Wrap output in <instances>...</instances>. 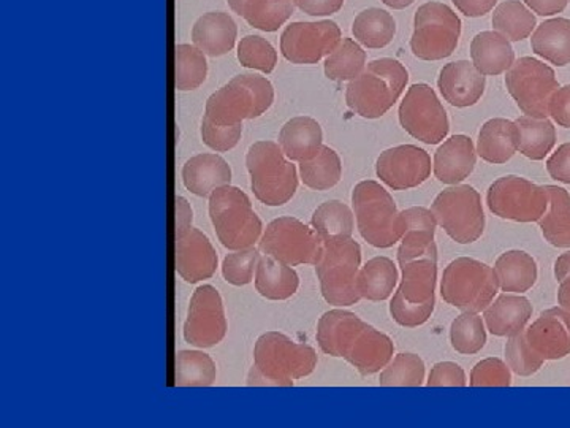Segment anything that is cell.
Instances as JSON below:
<instances>
[{
    "instance_id": "obj_1",
    "label": "cell",
    "mask_w": 570,
    "mask_h": 428,
    "mask_svg": "<svg viewBox=\"0 0 570 428\" xmlns=\"http://www.w3.org/2000/svg\"><path fill=\"white\" fill-rule=\"evenodd\" d=\"M317 343L324 354L343 357L363 377L384 370L395 354L392 338L340 308L318 319Z\"/></svg>"
},
{
    "instance_id": "obj_2",
    "label": "cell",
    "mask_w": 570,
    "mask_h": 428,
    "mask_svg": "<svg viewBox=\"0 0 570 428\" xmlns=\"http://www.w3.org/2000/svg\"><path fill=\"white\" fill-rule=\"evenodd\" d=\"M316 349L295 343L281 332H266L254 348V366L247 386L292 388L296 379L309 377L317 367Z\"/></svg>"
},
{
    "instance_id": "obj_3",
    "label": "cell",
    "mask_w": 570,
    "mask_h": 428,
    "mask_svg": "<svg viewBox=\"0 0 570 428\" xmlns=\"http://www.w3.org/2000/svg\"><path fill=\"white\" fill-rule=\"evenodd\" d=\"M409 71L392 58L366 64L365 70L348 81L346 104L355 115L365 119L384 116L406 89Z\"/></svg>"
},
{
    "instance_id": "obj_4",
    "label": "cell",
    "mask_w": 570,
    "mask_h": 428,
    "mask_svg": "<svg viewBox=\"0 0 570 428\" xmlns=\"http://www.w3.org/2000/svg\"><path fill=\"white\" fill-rule=\"evenodd\" d=\"M275 103L272 81L258 75H238L206 100L205 116L217 126H238L261 118Z\"/></svg>"
},
{
    "instance_id": "obj_5",
    "label": "cell",
    "mask_w": 570,
    "mask_h": 428,
    "mask_svg": "<svg viewBox=\"0 0 570 428\" xmlns=\"http://www.w3.org/2000/svg\"><path fill=\"white\" fill-rule=\"evenodd\" d=\"M250 186L258 202L268 206H283L298 189V171L287 159L279 143H254L246 154Z\"/></svg>"
},
{
    "instance_id": "obj_6",
    "label": "cell",
    "mask_w": 570,
    "mask_h": 428,
    "mask_svg": "<svg viewBox=\"0 0 570 428\" xmlns=\"http://www.w3.org/2000/svg\"><path fill=\"white\" fill-rule=\"evenodd\" d=\"M209 217L217 239L227 250L254 246L264 234V225L254 212L250 198L230 184L209 195Z\"/></svg>"
},
{
    "instance_id": "obj_7",
    "label": "cell",
    "mask_w": 570,
    "mask_h": 428,
    "mask_svg": "<svg viewBox=\"0 0 570 428\" xmlns=\"http://www.w3.org/2000/svg\"><path fill=\"white\" fill-rule=\"evenodd\" d=\"M362 247L355 240L324 242L316 264L322 296L330 305L352 307L362 300L358 291Z\"/></svg>"
},
{
    "instance_id": "obj_8",
    "label": "cell",
    "mask_w": 570,
    "mask_h": 428,
    "mask_svg": "<svg viewBox=\"0 0 570 428\" xmlns=\"http://www.w3.org/2000/svg\"><path fill=\"white\" fill-rule=\"evenodd\" d=\"M352 206L360 235L371 246L387 250L400 242V212L384 186L373 179L356 184Z\"/></svg>"
},
{
    "instance_id": "obj_9",
    "label": "cell",
    "mask_w": 570,
    "mask_h": 428,
    "mask_svg": "<svg viewBox=\"0 0 570 428\" xmlns=\"http://www.w3.org/2000/svg\"><path fill=\"white\" fill-rule=\"evenodd\" d=\"M499 292L493 266L478 259L459 257L445 266L441 280V295L450 307L463 313H482Z\"/></svg>"
},
{
    "instance_id": "obj_10",
    "label": "cell",
    "mask_w": 570,
    "mask_h": 428,
    "mask_svg": "<svg viewBox=\"0 0 570 428\" xmlns=\"http://www.w3.org/2000/svg\"><path fill=\"white\" fill-rule=\"evenodd\" d=\"M431 213L436 217L439 227L460 245L478 242L485 231L482 197L469 184H453L442 191L434 198Z\"/></svg>"
},
{
    "instance_id": "obj_11",
    "label": "cell",
    "mask_w": 570,
    "mask_h": 428,
    "mask_svg": "<svg viewBox=\"0 0 570 428\" xmlns=\"http://www.w3.org/2000/svg\"><path fill=\"white\" fill-rule=\"evenodd\" d=\"M461 20L449 6L428 2L419 7L414 18L411 50L422 61H441L459 47Z\"/></svg>"
},
{
    "instance_id": "obj_12",
    "label": "cell",
    "mask_w": 570,
    "mask_h": 428,
    "mask_svg": "<svg viewBox=\"0 0 570 428\" xmlns=\"http://www.w3.org/2000/svg\"><path fill=\"white\" fill-rule=\"evenodd\" d=\"M258 250L287 265L316 266L324 250V240L296 217L283 216L266 225Z\"/></svg>"
},
{
    "instance_id": "obj_13",
    "label": "cell",
    "mask_w": 570,
    "mask_h": 428,
    "mask_svg": "<svg viewBox=\"0 0 570 428\" xmlns=\"http://www.w3.org/2000/svg\"><path fill=\"white\" fill-rule=\"evenodd\" d=\"M487 205L494 216L513 223H539L549 208L546 186L517 175L502 176L491 184Z\"/></svg>"
},
{
    "instance_id": "obj_14",
    "label": "cell",
    "mask_w": 570,
    "mask_h": 428,
    "mask_svg": "<svg viewBox=\"0 0 570 428\" xmlns=\"http://www.w3.org/2000/svg\"><path fill=\"white\" fill-rule=\"evenodd\" d=\"M505 86L524 115L546 119L550 116L551 96L560 88V82L550 66L527 56L505 71Z\"/></svg>"
},
{
    "instance_id": "obj_15",
    "label": "cell",
    "mask_w": 570,
    "mask_h": 428,
    "mask_svg": "<svg viewBox=\"0 0 570 428\" xmlns=\"http://www.w3.org/2000/svg\"><path fill=\"white\" fill-rule=\"evenodd\" d=\"M397 116L403 129L426 145H438L449 135L448 111L434 89L425 82H417L407 89Z\"/></svg>"
},
{
    "instance_id": "obj_16",
    "label": "cell",
    "mask_w": 570,
    "mask_h": 428,
    "mask_svg": "<svg viewBox=\"0 0 570 428\" xmlns=\"http://www.w3.org/2000/svg\"><path fill=\"white\" fill-rule=\"evenodd\" d=\"M343 40L335 21L292 22L281 36V52L295 66H314L335 51Z\"/></svg>"
},
{
    "instance_id": "obj_17",
    "label": "cell",
    "mask_w": 570,
    "mask_h": 428,
    "mask_svg": "<svg viewBox=\"0 0 570 428\" xmlns=\"http://www.w3.org/2000/svg\"><path fill=\"white\" fill-rule=\"evenodd\" d=\"M227 330L223 296L213 285H200L190 299L183 330L184 340L195 348H213L224 340Z\"/></svg>"
},
{
    "instance_id": "obj_18",
    "label": "cell",
    "mask_w": 570,
    "mask_h": 428,
    "mask_svg": "<svg viewBox=\"0 0 570 428\" xmlns=\"http://www.w3.org/2000/svg\"><path fill=\"white\" fill-rule=\"evenodd\" d=\"M376 174L393 191L419 187L431 176V157L415 145H400L379 156Z\"/></svg>"
},
{
    "instance_id": "obj_19",
    "label": "cell",
    "mask_w": 570,
    "mask_h": 428,
    "mask_svg": "<svg viewBox=\"0 0 570 428\" xmlns=\"http://www.w3.org/2000/svg\"><path fill=\"white\" fill-rule=\"evenodd\" d=\"M217 264L216 250L200 228L190 225L181 234H175V269L184 281L195 284L209 280Z\"/></svg>"
},
{
    "instance_id": "obj_20",
    "label": "cell",
    "mask_w": 570,
    "mask_h": 428,
    "mask_svg": "<svg viewBox=\"0 0 570 428\" xmlns=\"http://www.w3.org/2000/svg\"><path fill=\"white\" fill-rule=\"evenodd\" d=\"M401 245L397 250V262L406 264L419 257H438L436 217L425 206H411L400 213Z\"/></svg>"
},
{
    "instance_id": "obj_21",
    "label": "cell",
    "mask_w": 570,
    "mask_h": 428,
    "mask_svg": "<svg viewBox=\"0 0 570 428\" xmlns=\"http://www.w3.org/2000/svg\"><path fill=\"white\" fill-rule=\"evenodd\" d=\"M524 333L543 360H560L570 354V313L564 308L543 311Z\"/></svg>"
},
{
    "instance_id": "obj_22",
    "label": "cell",
    "mask_w": 570,
    "mask_h": 428,
    "mask_svg": "<svg viewBox=\"0 0 570 428\" xmlns=\"http://www.w3.org/2000/svg\"><path fill=\"white\" fill-rule=\"evenodd\" d=\"M485 75L469 61L450 62L438 78V88L445 103L456 108L472 107L485 93Z\"/></svg>"
},
{
    "instance_id": "obj_23",
    "label": "cell",
    "mask_w": 570,
    "mask_h": 428,
    "mask_svg": "<svg viewBox=\"0 0 570 428\" xmlns=\"http://www.w3.org/2000/svg\"><path fill=\"white\" fill-rule=\"evenodd\" d=\"M478 163L474 142L466 135H453L434 154L433 171L439 182L460 184L469 178Z\"/></svg>"
},
{
    "instance_id": "obj_24",
    "label": "cell",
    "mask_w": 570,
    "mask_h": 428,
    "mask_svg": "<svg viewBox=\"0 0 570 428\" xmlns=\"http://www.w3.org/2000/svg\"><path fill=\"white\" fill-rule=\"evenodd\" d=\"M238 28L225 11H208L195 21L193 43L206 56L220 58L234 50Z\"/></svg>"
},
{
    "instance_id": "obj_25",
    "label": "cell",
    "mask_w": 570,
    "mask_h": 428,
    "mask_svg": "<svg viewBox=\"0 0 570 428\" xmlns=\"http://www.w3.org/2000/svg\"><path fill=\"white\" fill-rule=\"evenodd\" d=\"M230 182V165L217 154H197L184 164V186L198 197H209L214 191L227 186Z\"/></svg>"
},
{
    "instance_id": "obj_26",
    "label": "cell",
    "mask_w": 570,
    "mask_h": 428,
    "mask_svg": "<svg viewBox=\"0 0 570 428\" xmlns=\"http://www.w3.org/2000/svg\"><path fill=\"white\" fill-rule=\"evenodd\" d=\"M532 317V305L521 294H502L483 311L487 330L494 337H512L523 332Z\"/></svg>"
},
{
    "instance_id": "obj_27",
    "label": "cell",
    "mask_w": 570,
    "mask_h": 428,
    "mask_svg": "<svg viewBox=\"0 0 570 428\" xmlns=\"http://www.w3.org/2000/svg\"><path fill=\"white\" fill-rule=\"evenodd\" d=\"M321 124L311 116H296L284 124L279 145L292 163H306L316 157L324 146Z\"/></svg>"
},
{
    "instance_id": "obj_28",
    "label": "cell",
    "mask_w": 570,
    "mask_h": 428,
    "mask_svg": "<svg viewBox=\"0 0 570 428\" xmlns=\"http://www.w3.org/2000/svg\"><path fill=\"white\" fill-rule=\"evenodd\" d=\"M478 156L489 164H505L519 152V129L515 121L490 119L480 129Z\"/></svg>"
},
{
    "instance_id": "obj_29",
    "label": "cell",
    "mask_w": 570,
    "mask_h": 428,
    "mask_svg": "<svg viewBox=\"0 0 570 428\" xmlns=\"http://www.w3.org/2000/svg\"><path fill=\"white\" fill-rule=\"evenodd\" d=\"M472 64L485 77L504 74L515 62L510 40L497 31L480 32L471 43Z\"/></svg>"
},
{
    "instance_id": "obj_30",
    "label": "cell",
    "mask_w": 570,
    "mask_h": 428,
    "mask_svg": "<svg viewBox=\"0 0 570 428\" xmlns=\"http://www.w3.org/2000/svg\"><path fill=\"white\" fill-rule=\"evenodd\" d=\"M298 288L299 276L292 265L284 264L268 254L261 255L255 270V289L258 294L266 300L283 302L294 296Z\"/></svg>"
},
{
    "instance_id": "obj_31",
    "label": "cell",
    "mask_w": 570,
    "mask_h": 428,
    "mask_svg": "<svg viewBox=\"0 0 570 428\" xmlns=\"http://www.w3.org/2000/svg\"><path fill=\"white\" fill-rule=\"evenodd\" d=\"M499 291L505 294H523L534 288L538 281V264L531 254L512 250L499 255L494 264Z\"/></svg>"
},
{
    "instance_id": "obj_32",
    "label": "cell",
    "mask_w": 570,
    "mask_h": 428,
    "mask_svg": "<svg viewBox=\"0 0 570 428\" xmlns=\"http://www.w3.org/2000/svg\"><path fill=\"white\" fill-rule=\"evenodd\" d=\"M401 278L397 291L412 303L436 302L438 257H419L400 265Z\"/></svg>"
},
{
    "instance_id": "obj_33",
    "label": "cell",
    "mask_w": 570,
    "mask_h": 428,
    "mask_svg": "<svg viewBox=\"0 0 570 428\" xmlns=\"http://www.w3.org/2000/svg\"><path fill=\"white\" fill-rule=\"evenodd\" d=\"M531 48L534 55L558 67L570 64V20L554 18L543 21L532 33Z\"/></svg>"
},
{
    "instance_id": "obj_34",
    "label": "cell",
    "mask_w": 570,
    "mask_h": 428,
    "mask_svg": "<svg viewBox=\"0 0 570 428\" xmlns=\"http://www.w3.org/2000/svg\"><path fill=\"white\" fill-rule=\"evenodd\" d=\"M549 208L539 220L543 239L554 247H570V195L564 187L546 186Z\"/></svg>"
},
{
    "instance_id": "obj_35",
    "label": "cell",
    "mask_w": 570,
    "mask_h": 428,
    "mask_svg": "<svg viewBox=\"0 0 570 428\" xmlns=\"http://www.w3.org/2000/svg\"><path fill=\"white\" fill-rule=\"evenodd\" d=\"M397 280H400V275H397V269L392 259L373 257L360 269V295L370 302H384L393 295Z\"/></svg>"
},
{
    "instance_id": "obj_36",
    "label": "cell",
    "mask_w": 570,
    "mask_h": 428,
    "mask_svg": "<svg viewBox=\"0 0 570 428\" xmlns=\"http://www.w3.org/2000/svg\"><path fill=\"white\" fill-rule=\"evenodd\" d=\"M519 152L531 160H542L557 145V129L549 118L539 119L521 116L517 119Z\"/></svg>"
},
{
    "instance_id": "obj_37",
    "label": "cell",
    "mask_w": 570,
    "mask_h": 428,
    "mask_svg": "<svg viewBox=\"0 0 570 428\" xmlns=\"http://www.w3.org/2000/svg\"><path fill=\"white\" fill-rule=\"evenodd\" d=\"M352 32L355 40L363 47L379 50L387 47L395 39L396 21L389 11L367 9L356 14Z\"/></svg>"
},
{
    "instance_id": "obj_38",
    "label": "cell",
    "mask_w": 570,
    "mask_h": 428,
    "mask_svg": "<svg viewBox=\"0 0 570 428\" xmlns=\"http://www.w3.org/2000/svg\"><path fill=\"white\" fill-rule=\"evenodd\" d=\"M217 378V367L202 351H179L175 357V386L179 388H208Z\"/></svg>"
},
{
    "instance_id": "obj_39",
    "label": "cell",
    "mask_w": 570,
    "mask_h": 428,
    "mask_svg": "<svg viewBox=\"0 0 570 428\" xmlns=\"http://www.w3.org/2000/svg\"><path fill=\"white\" fill-rule=\"evenodd\" d=\"M311 224L324 242L352 239L355 228L354 212L343 202H325L314 212Z\"/></svg>"
},
{
    "instance_id": "obj_40",
    "label": "cell",
    "mask_w": 570,
    "mask_h": 428,
    "mask_svg": "<svg viewBox=\"0 0 570 428\" xmlns=\"http://www.w3.org/2000/svg\"><path fill=\"white\" fill-rule=\"evenodd\" d=\"M343 163L335 149L322 146L316 157L306 163H299V178L313 191H328L341 182Z\"/></svg>"
},
{
    "instance_id": "obj_41",
    "label": "cell",
    "mask_w": 570,
    "mask_h": 428,
    "mask_svg": "<svg viewBox=\"0 0 570 428\" xmlns=\"http://www.w3.org/2000/svg\"><path fill=\"white\" fill-rule=\"evenodd\" d=\"M491 21L494 31L502 33L510 41L528 39L538 26L535 14L520 0L499 3Z\"/></svg>"
},
{
    "instance_id": "obj_42",
    "label": "cell",
    "mask_w": 570,
    "mask_h": 428,
    "mask_svg": "<svg viewBox=\"0 0 570 428\" xmlns=\"http://www.w3.org/2000/svg\"><path fill=\"white\" fill-rule=\"evenodd\" d=\"M366 67V51L358 41L343 39L332 55L326 56L324 70L326 78L332 81H352Z\"/></svg>"
},
{
    "instance_id": "obj_43",
    "label": "cell",
    "mask_w": 570,
    "mask_h": 428,
    "mask_svg": "<svg viewBox=\"0 0 570 428\" xmlns=\"http://www.w3.org/2000/svg\"><path fill=\"white\" fill-rule=\"evenodd\" d=\"M208 77L206 55L195 45L175 47V88L178 91H194L200 88Z\"/></svg>"
},
{
    "instance_id": "obj_44",
    "label": "cell",
    "mask_w": 570,
    "mask_h": 428,
    "mask_svg": "<svg viewBox=\"0 0 570 428\" xmlns=\"http://www.w3.org/2000/svg\"><path fill=\"white\" fill-rule=\"evenodd\" d=\"M294 0H247L242 17L250 28L276 32L294 14Z\"/></svg>"
},
{
    "instance_id": "obj_45",
    "label": "cell",
    "mask_w": 570,
    "mask_h": 428,
    "mask_svg": "<svg viewBox=\"0 0 570 428\" xmlns=\"http://www.w3.org/2000/svg\"><path fill=\"white\" fill-rule=\"evenodd\" d=\"M425 381V362L417 354H397L381 371L382 388H420Z\"/></svg>"
},
{
    "instance_id": "obj_46",
    "label": "cell",
    "mask_w": 570,
    "mask_h": 428,
    "mask_svg": "<svg viewBox=\"0 0 570 428\" xmlns=\"http://www.w3.org/2000/svg\"><path fill=\"white\" fill-rule=\"evenodd\" d=\"M450 343L463 356L478 354L487 344V325L479 313H461L450 327Z\"/></svg>"
},
{
    "instance_id": "obj_47",
    "label": "cell",
    "mask_w": 570,
    "mask_h": 428,
    "mask_svg": "<svg viewBox=\"0 0 570 428\" xmlns=\"http://www.w3.org/2000/svg\"><path fill=\"white\" fill-rule=\"evenodd\" d=\"M238 61L246 69L272 74L276 69L277 51L268 40L261 36H246L238 43Z\"/></svg>"
},
{
    "instance_id": "obj_48",
    "label": "cell",
    "mask_w": 570,
    "mask_h": 428,
    "mask_svg": "<svg viewBox=\"0 0 570 428\" xmlns=\"http://www.w3.org/2000/svg\"><path fill=\"white\" fill-rule=\"evenodd\" d=\"M505 360H508L510 370L523 378L538 373L546 362L528 343L524 330L517 335L509 337L508 344H505Z\"/></svg>"
},
{
    "instance_id": "obj_49",
    "label": "cell",
    "mask_w": 570,
    "mask_h": 428,
    "mask_svg": "<svg viewBox=\"0 0 570 428\" xmlns=\"http://www.w3.org/2000/svg\"><path fill=\"white\" fill-rule=\"evenodd\" d=\"M261 253L254 246L234 251L224 259L223 276L228 284L246 285L254 280Z\"/></svg>"
},
{
    "instance_id": "obj_50",
    "label": "cell",
    "mask_w": 570,
    "mask_h": 428,
    "mask_svg": "<svg viewBox=\"0 0 570 428\" xmlns=\"http://www.w3.org/2000/svg\"><path fill=\"white\" fill-rule=\"evenodd\" d=\"M512 385V370L508 363L497 357L483 359L472 368L469 386L471 388H509Z\"/></svg>"
},
{
    "instance_id": "obj_51",
    "label": "cell",
    "mask_w": 570,
    "mask_h": 428,
    "mask_svg": "<svg viewBox=\"0 0 570 428\" xmlns=\"http://www.w3.org/2000/svg\"><path fill=\"white\" fill-rule=\"evenodd\" d=\"M434 303H412L404 299L400 291L395 292L392 302H390V314H392L393 321L401 327H407V329H415L428 322L434 311Z\"/></svg>"
},
{
    "instance_id": "obj_52",
    "label": "cell",
    "mask_w": 570,
    "mask_h": 428,
    "mask_svg": "<svg viewBox=\"0 0 570 428\" xmlns=\"http://www.w3.org/2000/svg\"><path fill=\"white\" fill-rule=\"evenodd\" d=\"M243 124L238 126H217L204 116L202 121V140L216 153H227L242 140Z\"/></svg>"
},
{
    "instance_id": "obj_53",
    "label": "cell",
    "mask_w": 570,
    "mask_h": 428,
    "mask_svg": "<svg viewBox=\"0 0 570 428\" xmlns=\"http://www.w3.org/2000/svg\"><path fill=\"white\" fill-rule=\"evenodd\" d=\"M426 386L428 388H466V373L459 363L439 362L431 368Z\"/></svg>"
},
{
    "instance_id": "obj_54",
    "label": "cell",
    "mask_w": 570,
    "mask_h": 428,
    "mask_svg": "<svg viewBox=\"0 0 570 428\" xmlns=\"http://www.w3.org/2000/svg\"><path fill=\"white\" fill-rule=\"evenodd\" d=\"M549 115L558 126L570 129V85L558 88L551 96Z\"/></svg>"
},
{
    "instance_id": "obj_55",
    "label": "cell",
    "mask_w": 570,
    "mask_h": 428,
    "mask_svg": "<svg viewBox=\"0 0 570 428\" xmlns=\"http://www.w3.org/2000/svg\"><path fill=\"white\" fill-rule=\"evenodd\" d=\"M547 172L557 182L570 184V143H564L547 160Z\"/></svg>"
},
{
    "instance_id": "obj_56",
    "label": "cell",
    "mask_w": 570,
    "mask_h": 428,
    "mask_svg": "<svg viewBox=\"0 0 570 428\" xmlns=\"http://www.w3.org/2000/svg\"><path fill=\"white\" fill-rule=\"evenodd\" d=\"M294 3L309 17H330L343 9L344 0H294Z\"/></svg>"
},
{
    "instance_id": "obj_57",
    "label": "cell",
    "mask_w": 570,
    "mask_h": 428,
    "mask_svg": "<svg viewBox=\"0 0 570 428\" xmlns=\"http://www.w3.org/2000/svg\"><path fill=\"white\" fill-rule=\"evenodd\" d=\"M456 9L469 18L485 17L497 6L498 0H452Z\"/></svg>"
},
{
    "instance_id": "obj_58",
    "label": "cell",
    "mask_w": 570,
    "mask_h": 428,
    "mask_svg": "<svg viewBox=\"0 0 570 428\" xmlns=\"http://www.w3.org/2000/svg\"><path fill=\"white\" fill-rule=\"evenodd\" d=\"M523 3L539 17H554L566 10L569 0H523Z\"/></svg>"
},
{
    "instance_id": "obj_59",
    "label": "cell",
    "mask_w": 570,
    "mask_h": 428,
    "mask_svg": "<svg viewBox=\"0 0 570 428\" xmlns=\"http://www.w3.org/2000/svg\"><path fill=\"white\" fill-rule=\"evenodd\" d=\"M175 214H176V224H175V234H181V232L189 228L193 225L194 221V212L193 206H190L189 202L184 197H176L175 201Z\"/></svg>"
},
{
    "instance_id": "obj_60",
    "label": "cell",
    "mask_w": 570,
    "mask_h": 428,
    "mask_svg": "<svg viewBox=\"0 0 570 428\" xmlns=\"http://www.w3.org/2000/svg\"><path fill=\"white\" fill-rule=\"evenodd\" d=\"M570 275V251L568 253L561 254L560 257L554 262V278H557L558 283H561L564 278Z\"/></svg>"
},
{
    "instance_id": "obj_61",
    "label": "cell",
    "mask_w": 570,
    "mask_h": 428,
    "mask_svg": "<svg viewBox=\"0 0 570 428\" xmlns=\"http://www.w3.org/2000/svg\"><path fill=\"white\" fill-rule=\"evenodd\" d=\"M558 302H560L561 308H564V310L570 313V275L564 278L560 283V289H558Z\"/></svg>"
},
{
    "instance_id": "obj_62",
    "label": "cell",
    "mask_w": 570,
    "mask_h": 428,
    "mask_svg": "<svg viewBox=\"0 0 570 428\" xmlns=\"http://www.w3.org/2000/svg\"><path fill=\"white\" fill-rule=\"evenodd\" d=\"M414 2L415 0H382V3L395 10L407 9V7H411Z\"/></svg>"
},
{
    "instance_id": "obj_63",
    "label": "cell",
    "mask_w": 570,
    "mask_h": 428,
    "mask_svg": "<svg viewBox=\"0 0 570 428\" xmlns=\"http://www.w3.org/2000/svg\"><path fill=\"white\" fill-rule=\"evenodd\" d=\"M246 2L247 0H227L228 7L239 17H242L243 10H245Z\"/></svg>"
}]
</instances>
